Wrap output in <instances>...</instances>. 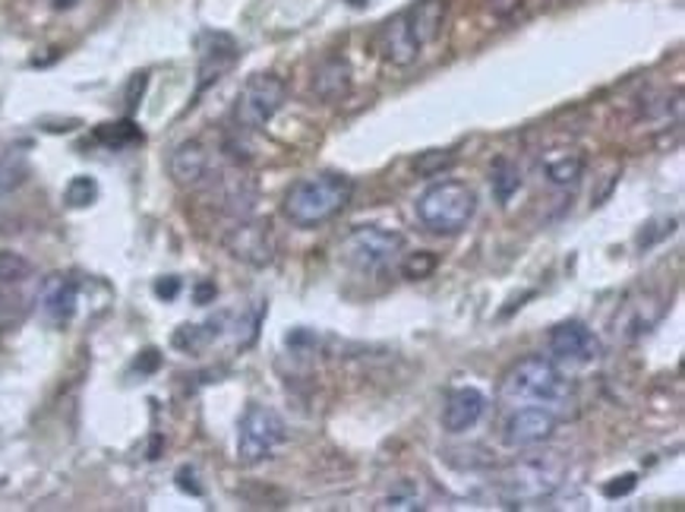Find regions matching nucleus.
I'll list each match as a JSON object with an SVG mask.
<instances>
[{"label":"nucleus","mask_w":685,"mask_h":512,"mask_svg":"<svg viewBox=\"0 0 685 512\" xmlns=\"http://www.w3.org/2000/svg\"><path fill=\"white\" fill-rule=\"evenodd\" d=\"M445 23V0H420L386 20L376 32V54L392 67H411L423 48L436 42Z\"/></svg>","instance_id":"1"},{"label":"nucleus","mask_w":685,"mask_h":512,"mask_svg":"<svg viewBox=\"0 0 685 512\" xmlns=\"http://www.w3.org/2000/svg\"><path fill=\"white\" fill-rule=\"evenodd\" d=\"M572 396L569 379L559 374L550 357L530 355L515 361L499 383V401L512 408H550L559 411Z\"/></svg>","instance_id":"2"},{"label":"nucleus","mask_w":685,"mask_h":512,"mask_svg":"<svg viewBox=\"0 0 685 512\" xmlns=\"http://www.w3.org/2000/svg\"><path fill=\"white\" fill-rule=\"evenodd\" d=\"M351 178L345 175H309L301 178L285 194L282 212L291 224L297 228H319V224L331 222L348 202H351Z\"/></svg>","instance_id":"3"},{"label":"nucleus","mask_w":685,"mask_h":512,"mask_svg":"<svg viewBox=\"0 0 685 512\" xmlns=\"http://www.w3.org/2000/svg\"><path fill=\"white\" fill-rule=\"evenodd\" d=\"M477 216V194L462 180H440L418 200V219L433 234H459Z\"/></svg>","instance_id":"4"},{"label":"nucleus","mask_w":685,"mask_h":512,"mask_svg":"<svg viewBox=\"0 0 685 512\" xmlns=\"http://www.w3.org/2000/svg\"><path fill=\"white\" fill-rule=\"evenodd\" d=\"M566 478V459L559 452L547 456H528L515 466H508L499 488L506 493L508 503H534L550 497L552 490L562 484Z\"/></svg>","instance_id":"5"},{"label":"nucleus","mask_w":685,"mask_h":512,"mask_svg":"<svg viewBox=\"0 0 685 512\" xmlns=\"http://www.w3.org/2000/svg\"><path fill=\"white\" fill-rule=\"evenodd\" d=\"M285 433V418L275 408L250 405L238 424V459L243 466H260L282 446Z\"/></svg>","instance_id":"6"},{"label":"nucleus","mask_w":685,"mask_h":512,"mask_svg":"<svg viewBox=\"0 0 685 512\" xmlns=\"http://www.w3.org/2000/svg\"><path fill=\"white\" fill-rule=\"evenodd\" d=\"M287 90L275 73H253L243 83L241 95L234 102V121L241 130H263L275 114L285 108Z\"/></svg>","instance_id":"7"},{"label":"nucleus","mask_w":685,"mask_h":512,"mask_svg":"<svg viewBox=\"0 0 685 512\" xmlns=\"http://www.w3.org/2000/svg\"><path fill=\"white\" fill-rule=\"evenodd\" d=\"M401 247H404V238L398 231H389L382 224H360L345 238L341 257L360 272H379L392 263V257Z\"/></svg>","instance_id":"8"},{"label":"nucleus","mask_w":685,"mask_h":512,"mask_svg":"<svg viewBox=\"0 0 685 512\" xmlns=\"http://www.w3.org/2000/svg\"><path fill=\"white\" fill-rule=\"evenodd\" d=\"M224 247L234 260H241L246 267L263 269L275 260V234H272V224L260 222V219H246L234 228H228L224 234Z\"/></svg>","instance_id":"9"},{"label":"nucleus","mask_w":685,"mask_h":512,"mask_svg":"<svg viewBox=\"0 0 685 512\" xmlns=\"http://www.w3.org/2000/svg\"><path fill=\"white\" fill-rule=\"evenodd\" d=\"M600 338H597L584 323L566 320L559 326H552L550 333V355L552 361L566 364V367H588L600 357Z\"/></svg>","instance_id":"10"},{"label":"nucleus","mask_w":685,"mask_h":512,"mask_svg":"<svg viewBox=\"0 0 685 512\" xmlns=\"http://www.w3.org/2000/svg\"><path fill=\"white\" fill-rule=\"evenodd\" d=\"M552 430H556V411L550 408H512L503 427V443L508 449H528V446L547 443Z\"/></svg>","instance_id":"11"},{"label":"nucleus","mask_w":685,"mask_h":512,"mask_svg":"<svg viewBox=\"0 0 685 512\" xmlns=\"http://www.w3.org/2000/svg\"><path fill=\"white\" fill-rule=\"evenodd\" d=\"M486 411V396L474 386H462V389H452L449 399L442 405V427L449 433H464L471 430L474 424L484 418Z\"/></svg>","instance_id":"12"},{"label":"nucleus","mask_w":685,"mask_h":512,"mask_svg":"<svg viewBox=\"0 0 685 512\" xmlns=\"http://www.w3.org/2000/svg\"><path fill=\"white\" fill-rule=\"evenodd\" d=\"M168 175L177 187H197L209 175V149L199 139H187L175 146L168 158Z\"/></svg>","instance_id":"13"},{"label":"nucleus","mask_w":685,"mask_h":512,"mask_svg":"<svg viewBox=\"0 0 685 512\" xmlns=\"http://www.w3.org/2000/svg\"><path fill=\"white\" fill-rule=\"evenodd\" d=\"M42 311L51 323H66L73 320L76 304H80V285L70 275H51L42 285Z\"/></svg>","instance_id":"14"},{"label":"nucleus","mask_w":685,"mask_h":512,"mask_svg":"<svg viewBox=\"0 0 685 512\" xmlns=\"http://www.w3.org/2000/svg\"><path fill=\"white\" fill-rule=\"evenodd\" d=\"M313 92L323 98V102H341L348 98L351 92V67L345 58H329L316 67L313 76Z\"/></svg>","instance_id":"15"},{"label":"nucleus","mask_w":685,"mask_h":512,"mask_svg":"<svg viewBox=\"0 0 685 512\" xmlns=\"http://www.w3.org/2000/svg\"><path fill=\"white\" fill-rule=\"evenodd\" d=\"M544 171H547L550 184H556V187H569V184H575V180L581 178V171H584V158L578 156V153H552V156H547V161H544Z\"/></svg>","instance_id":"16"},{"label":"nucleus","mask_w":685,"mask_h":512,"mask_svg":"<svg viewBox=\"0 0 685 512\" xmlns=\"http://www.w3.org/2000/svg\"><path fill=\"white\" fill-rule=\"evenodd\" d=\"M95 200H98V184H95V178L80 175V178H73L66 184L64 202L70 209H86V206H92Z\"/></svg>","instance_id":"17"},{"label":"nucleus","mask_w":685,"mask_h":512,"mask_svg":"<svg viewBox=\"0 0 685 512\" xmlns=\"http://www.w3.org/2000/svg\"><path fill=\"white\" fill-rule=\"evenodd\" d=\"M518 187H521V171L512 161H496V168H493V194H496V200L508 202Z\"/></svg>","instance_id":"18"},{"label":"nucleus","mask_w":685,"mask_h":512,"mask_svg":"<svg viewBox=\"0 0 685 512\" xmlns=\"http://www.w3.org/2000/svg\"><path fill=\"white\" fill-rule=\"evenodd\" d=\"M29 178V165L20 156H3L0 158V200L10 197L17 187H22V180Z\"/></svg>","instance_id":"19"},{"label":"nucleus","mask_w":685,"mask_h":512,"mask_svg":"<svg viewBox=\"0 0 685 512\" xmlns=\"http://www.w3.org/2000/svg\"><path fill=\"white\" fill-rule=\"evenodd\" d=\"M32 275V263L20 257V253H10V250H0V285H17L22 279Z\"/></svg>","instance_id":"20"},{"label":"nucleus","mask_w":685,"mask_h":512,"mask_svg":"<svg viewBox=\"0 0 685 512\" xmlns=\"http://www.w3.org/2000/svg\"><path fill=\"white\" fill-rule=\"evenodd\" d=\"M440 267V260H436V253H430V250H418V253H408L404 257V263H401V275L404 279H430L433 272Z\"/></svg>","instance_id":"21"},{"label":"nucleus","mask_w":685,"mask_h":512,"mask_svg":"<svg viewBox=\"0 0 685 512\" xmlns=\"http://www.w3.org/2000/svg\"><path fill=\"white\" fill-rule=\"evenodd\" d=\"M98 136H102L105 143H110V146H124V143H136V139H143V136L136 134V127L127 124V121H124V124H110L108 130H102Z\"/></svg>","instance_id":"22"},{"label":"nucleus","mask_w":685,"mask_h":512,"mask_svg":"<svg viewBox=\"0 0 685 512\" xmlns=\"http://www.w3.org/2000/svg\"><path fill=\"white\" fill-rule=\"evenodd\" d=\"M639 484V478L635 474H622V478H613V484H607L603 488V497H610V500H616V497H625V493H632Z\"/></svg>","instance_id":"23"},{"label":"nucleus","mask_w":685,"mask_h":512,"mask_svg":"<svg viewBox=\"0 0 685 512\" xmlns=\"http://www.w3.org/2000/svg\"><path fill=\"white\" fill-rule=\"evenodd\" d=\"M177 291H180V279H175V275H168V279L155 282V294H158L161 301H175Z\"/></svg>","instance_id":"24"},{"label":"nucleus","mask_w":685,"mask_h":512,"mask_svg":"<svg viewBox=\"0 0 685 512\" xmlns=\"http://www.w3.org/2000/svg\"><path fill=\"white\" fill-rule=\"evenodd\" d=\"M354 7H363V3H370V0H351Z\"/></svg>","instance_id":"25"}]
</instances>
